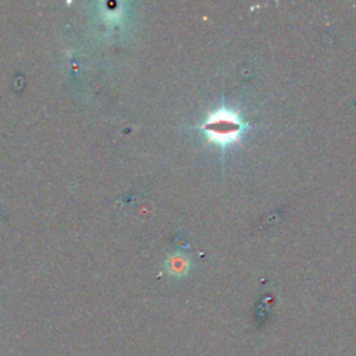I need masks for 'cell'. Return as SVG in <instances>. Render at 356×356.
<instances>
[{
  "mask_svg": "<svg viewBox=\"0 0 356 356\" xmlns=\"http://www.w3.org/2000/svg\"><path fill=\"white\" fill-rule=\"evenodd\" d=\"M204 131L217 143L225 145L239 139L243 124L238 114L229 110H220L213 113L204 124Z\"/></svg>",
  "mask_w": 356,
  "mask_h": 356,
  "instance_id": "6da1fadb",
  "label": "cell"
}]
</instances>
